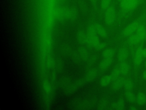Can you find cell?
<instances>
[{
	"instance_id": "1",
	"label": "cell",
	"mask_w": 146,
	"mask_h": 110,
	"mask_svg": "<svg viewBox=\"0 0 146 110\" xmlns=\"http://www.w3.org/2000/svg\"><path fill=\"white\" fill-rule=\"evenodd\" d=\"M116 17L115 9L113 6H109L106 10L104 14V21L108 25L113 23Z\"/></svg>"
},
{
	"instance_id": "2",
	"label": "cell",
	"mask_w": 146,
	"mask_h": 110,
	"mask_svg": "<svg viewBox=\"0 0 146 110\" xmlns=\"http://www.w3.org/2000/svg\"><path fill=\"white\" fill-rule=\"evenodd\" d=\"M139 5V0H122L120 1V7L124 11H132Z\"/></svg>"
},
{
	"instance_id": "3",
	"label": "cell",
	"mask_w": 146,
	"mask_h": 110,
	"mask_svg": "<svg viewBox=\"0 0 146 110\" xmlns=\"http://www.w3.org/2000/svg\"><path fill=\"white\" fill-rule=\"evenodd\" d=\"M139 23L138 21H133L128 25L122 31V35L124 37H129L136 31Z\"/></svg>"
},
{
	"instance_id": "4",
	"label": "cell",
	"mask_w": 146,
	"mask_h": 110,
	"mask_svg": "<svg viewBox=\"0 0 146 110\" xmlns=\"http://www.w3.org/2000/svg\"><path fill=\"white\" fill-rule=\"evenodd\" d=\"M70 8L67 7H62L56 11V18L59 21H63L69 17Z\"/></svg>"
},
{
	"instance_id": "5",
	"label": "cell",
	"mask_w": 146,
	"mask_h": 110,
	"mask_svg": "<svg viewBox=\"0 0 146 110\" xmlns=\"http://www.w3.org/2000/svg\"><path fill=\"white\" fill-rule=\"evenodd\" d=\"M143 48L141 46H139L136 50L135 56L133 57V63L135 65H139L141 64L143 61Z\"/></svg>"
},
{
	"instance_id": "6",
	"label": "cell",
	"mask_w": 146,
	"mask_h": 110,
	"mask_svg": "<svg viewBox=\"0 0 146 110\" xmlns=\"http://www.w3.org/2000/svg\"><path fill=\"white\" fill-rule=\"evenodd\" d=\"M125 79L124 77H119L115 80H114V82H113L112 86V89L113 91H118L120 89L123 85L125 82Z\"/></svg>"
},
{
	"instance_id": "7",
	"label": "cell",
	"mask_w": 146,
	"mask_h": 110,
	"mask_svg": "<svg viewBox=\"0 0 146 110\" xmlns=\"http://www.w3.org/2000/svg\"><path fill=\"white\" fill-rule=\"evenodd\" d=\"M136 34L138 37L140 42L142 41L145 38V33L146 30L143 25H139L137 30H136Z\"/></svg>"
},
{
	"instance_id": "8",
	"label": "cell",
	"mask_w": 146,
	"mask_h": 110,
	"mask_svg": "<svg viewBox=\"0 0 146 110\" xmlns=\"http://www.w3.org/2000/svg\"><path fill=\"white\" fill-rule=\"evenodd\" d=\"M112 63V58H104L100 62L99 67L101 70H105L108 68Z\"/></svg>"
},
{
	"instance_id": "9",
	"label": "cell",
	"mask_w": 146,
	"mask_h": 110,
	"mask_svg": "<svg viewBox=\"0 0 146 110\" xmlns=\"http://www.w3.org/2000/svg\"><path fill=\"white\" fill-rule=\"evenodd\" d=\"M95 26L96 28V32L99 34V36H100L101 37H103V38L107 37V32H106V29H104V28L102 25L97 23L95 24Z\"/></svg>"
},
{
	"instance_id": "10",
	"label": "cell",
	"mask_w": 146,
	"mask_h": 110,
	"mask_svg": "<svg viewBox=\"0 0 146 110\" xmlns=\"http://www.w3.org/2000/svg\"><path fill=\"white\" fill-rule=\"evenodd\" d=\"M128 56V50L125 48H122L118 53V60L120 62L125 61Z\"/></svg>"
},
{
	"instance_id": "11",
	"label": "cell",
	"mask_w": 146,
	"mask_h": 110,
	"mask_svg": "<svg viewBox=\"0 0 146 110\" xmlns=\"http://www.w3.org/2000/svg\"><path fill=\"white\" fill-rule=\"evenodd\" d=\"M97 75H98L97 70L95 69H92L86 74L85 79L86 81L90 82L93 81L97 77Z\"/></svg>"
},
{
	"instance_id": "12",
	"label": "cell",
	"mask_w": 146,
	"mask_h": 110,
	"mask_svg": "<svg viewBox=\"0 0 146 110\" xmlns=\"http://www.w3.org/2000/svg\"><path fill=\"white\" fill-rule=\"evenodd\" d=\"M112 81L113 80L111 75H106L103 76L100 78L99 83L101 86L106 87V86H107L108 84H110Z\"/></svg>"
},
{
	"instance_id": "13",
	"label": "cell",
	"mask_w": 146,
	"mask_h": 110,
	"mask_svg": "<svg viewBox=\"0 0 146 110\" xmlns=\"http://www.w3.org/2000/svg\"><path fill=\"white\" fill-rule=\"evenodd\" d=\"M78 17V11L75 7L70 8V13L68 18L71 21H75Z\"/></svg>"
},
{
	"instance_id": "14",
	"label": "cell",
	"mask_w": 146,
	"mask_h": 110,
	"mask_svg": "<svg viewBox=\"0 0 146 110\" xmlns=\"http://www.w3.org/2000/svg\"><path fill=\"white\" fill-rule=\"evenodd\" d=\"M78 5L82 13L85 15L87 14L88 11V7L87 3L84 0H79Z\"/></svg>"
},
{
	"instance_id": "15",
	"label": "cell",
	"mask_w": 146,
	"mask_h": 110,
	"mask_svg": "<svg viewBox=\"0 0 146 110\" xmlns=\"http://www.w3.org/2000/svg\"><path fill=\"white\" fill-rule=\"evenodd\" d=\"M119 69L121 72V74L123 75L127 74L129 70V66L128 64L125 61L121 62L120 65L119 66Z\"/></svg>"
},
{
	"instance_id": "16",
	"label": "cell",
	"mask_w": 146,
	"mask_h": 110,
	"mask_svg": "<svg viewBox=\"0 0 146 110\" xmlns=\"http://www.w3.org/2000/svg\"><path fill=\"white\" fill-rule=\"evenodd\" d=\"M124 100L123 98H120L116 102L112 104V107L114 109H119V110H121L124 108Z\"/></svg>"
},
{
	"instance_id": "17",
	"label": "cell",
	"mask_w": 146,
	"mask_h": 110,
	"mask_svg": "<svg viewBox=\"0 0 146 110\" xmlns=\"http://www.w3.org/2000/svg\"><path fill=\"white\" fill-rule=\"evenodd\" d=\"M77 38L80 42L86 44L87 39V35L86 34L83 30H80L77 33Z\"/></svg>"
},
{
	"instance_id": "18",
	"label": "cell",
	"mask_w": 146,
	"mask_h": 110,
	"mask_svg": "<svg viewBox=\"0 0 146 110\" xmlns=\"http://www.w3.org/2000/svg\"><path fill=\"white\" fill-rule=\"evenodd\" d=\"M136 101L139 105H144L146 102L145 95L142 92H139L136 97Z\"/></svg>"
},
{
	"instance_id": "19",
	"label": "cell",
	"mask_w": 146,
	"mask_h": 110,
	"mask_svg": "<svg viewBox=\"0 0 146 110\" xmlns=\"http://www.w3.org/2000/svg\"><path fill=\"white\" fill-rule=\"evenodd\" d=\"M127 42L128 44L131 45H134L140 42V41L136 34H132L130 36H129L127 40Z\"/></svg>"
},
{
	"instance_id": "20",
	"label": "cell",
	"mask_w": 146,
	"mask_h": 110,
	"mask_svg": "<svg viewBox=\"0 0 146 110\" xmlns=\"http://www.w3.org/2000/svg\"><path fill=\"white\" fill-rule=\"evenodd\" d=\"M125 96L127 100L131 103H133L136 101V97L133 92L131 91H127L125 93Z\"/></svg>"
},
{
	"instance_id": "21",
	"label": "cell",
	"mask_w": 146,
	"mask_h": 110,
	"mask_svg": "<svg viewBox=\"0 0 146 110\" xmlns=\"http://www.w3.org/2000/svg\"><path fill=\"white\" fill-rule=\"evenodd\" d=\"M79 57L83 60H86L88 59L89 56V53L87 50L85 48H80L79 51Z\"/></svg>"
},
{
	"instance_id": "22",
	"label": "cell",
	"mask_w": 146,
	"mask_h": 110,
	"mask_svg": "<svg viewBox=\"0 0 146 110\" xmlns=\"http://www.w3.org/2000/svg\"><path fill=\"white\" fill-rule=\"evenodd\" d=\"M115 51L112 49H107L104 50L102 53V57L103 58H112L114 55Z\"/></svg>"
},
{
	"instance_id": "23",
	"label": "cell",
	"mask_w": 146,
	"mask_h": 110,
	"mask_svg": "<svg viewBox=\"0 0 146 110\" xmlns=\"http://www.w3.org/2000/svg\"><path fill=\"white\" fill-rule=\"evenodd\" d=\"M97 33L95 25H90L87 27V35L88 36H91L96 35Z\"/></svg>"
},
{
	"instance_id": "24",
	"label": "cell",
	"mask_w": 146,
	"mask_h": 110,
	"mask_svg": "<svg viewBox=\"0 0 146 110\" xmlns=\"http://www.w3.org/2000/svg\"><path fill=\"white\" fill-rule=\"evenodd\" d=\"M120 74H121V72H120V69H119V68H114L112 70L110 75H111V76L112 78V80L114 81V80H115L116 79H117V78L119 77Z\"/></svg>"
},
{
	"instance_id": "25",
	"label": "cell",
	"mask_w": 146,
	"mask_h": 110,
	"mask_svg": "<svg viewBox=\"0 0 146 110\" xmlns=\"http://www.w3.org/2000/svg\"><path fill=\"white\" fill-rule=\"evenodd\" d=\"M123 86L126 91H131L133 87V84L131 80L128 79L125 80Z\"/></svg>"
},
{
	"instance_id": "26",
	"label": "cell",
	"mask_w": 146,
	"mask_h": 110,
	"mask_svg": "<svg viewBox=\"0 0 146 110\" xmlns=\"http://www.w3.org/2000/svg\"><path fill=\"white\" fill-rule=\"evenodd\" d=\"M111 0H101L100 6L103 10H106L110 5Z\"/></svg>"
},
{
	"instance_id": "27",
	"label": "cell",
	"mask_w": 146,
	"mask_h": 110,
	"mask_svg": "<svg viewBox=\"0 0 146 110\" xmlns=\"http://www.w3.org/2000/svg\"><path fill=\"white\" fill-rule=\"evenodd\" d=\"M43 89H44L46 93H50V92H51V86H50V84L48 82V81H44L43 82Z\"/></svg>"
},
{
	"instance_id": "28",
	"label": "cell",
	"mask_w": 146,
	"mask_h": 110,
	"mask_svg": "<svg viewBox=\"0 0 146 110\" xmlns=\"http://www.w3.org/2000/svg\"><path fill=\"white\" fill-rule=\"evenodd\" d=\"M106 46V44H104L103 42H99L97 45H96L95 46V49H96L97 50H102L103 49H104Z\"/></svg>"
},
{
	"instance_id": "29",
	"label": "cell",
	"mask_w": 146,
	"mask_h": 110,
	"mask_svg": "<svg viewBox=\"0 0 146 110\" xmlns=\"http://www.w3.org/2000/svg\"><path fill=\"white\" fill-rule=\"evenodd\" d=\"M54 65V61L52 58H49L47 60V66L50 68L52 67Z\"/></svg>"
},
{
	"instance_id": "30",
	"label": "cell",
	"mask_w": 146,
	"mask_h": 110,
	"mask_svg": "<svg viewBox=\"0 0 146 110\" xmlns=\"http://www.w3.org/2000/svg\"><path fill=\"white\" fill-rule=\"evenodd\" d=\"M143 57H145L146 58V48H144V49H143Z\"/></svg>"
},
{
	"instance_id": "31",
	"label": "cell",
	"mask_w": 146,
	"mask_h": 110,
	"mask_svg": "<svg viewBox=\"0 0 146 110\" xmlns=\"http://www.w3.org/2000/svg\"><path fill=\"white\" fill-rule=\"evenodd\" d=\"M143 78L146 80V70L143 72Z\"/></svg>"
},
{
	"instance_id": "32",
	"label": "cell",
	"mask_w": 146,
	"mask_h": 110,
	"mask_svg": "<svg viewBox=\"0 0 146 110\" xmlns=\"http://www.w3.org/2000/svg\"><path fill=\"white\" fill-rule=\"evenodd\" d=\"M129 109L130 110H135L136 109V108L133 106H131L130 108H129Z\"/></svg>"
},
{
	"instance_id": "33",
	"label": "cell",
	"mask_w": 146,
	"mask_h": 110,
	"mask_svg": "<svg viewBox=\"0 0 146 110\" xmlns=\"http://www.w3.org/2000/svg\"><path fill=\"white\" fill-rule=\"evenodd\" d=\"M90 1H91L92 2H95L96 0H90Z\"/></svg>"
},
{
	"instance_id": "34",
	"label": "cell",
	"mask_w": 146,
	"mask_h": 110,
	"mask_svg": "<svg viewBox=\"0 0 146 110\" xmlns=\"http://www.w3.org/2000/svg\"><path fill=\"white\" fill-rule=\"evenodd\" d=\"M145 68H146V61H145Z\"/></svg>"
},
{
	"instance_id": "35",
	"label": "cell",
	"mask_w": 146,
	"mask_h": 110,
	"mask_svg": "<svg viewBox=\"0 0 146 110\" xmlns=\"http://www.w3.org/2000/svg\"><path fill=\"white\" fill-rule=\"evenodd\" d=\"M145 40H146V33H145Z\"/></svg>"
},
{
	"instance_id": "36",
	"label": "cell",
	"mask_w": 146,
	"mask_h": 110,
	"mask_svg": "<svg viewBox=\"0 0 146 110\" xmlns=\"http://www.w3.org/2000/svg\"><path fill=\"white\" fill-rule=\"evenodd\" d=\"M118 1H122V0H118Z\"/></svg>"
},
{
	"instance_id": "37",
	"label": "cell",
	"mask_w": 146,
	"mask_h": 110,
	"mask_svg": "<svg viewBox=\"0 0 146 110\" xmlns=\"http://www.w3.org/2000/svg\"><path fill=\"white\" fill-rule=\"evenodd\" d=\"M62 1H66V0H62Z\"/></svg>"
}]
</instances>
